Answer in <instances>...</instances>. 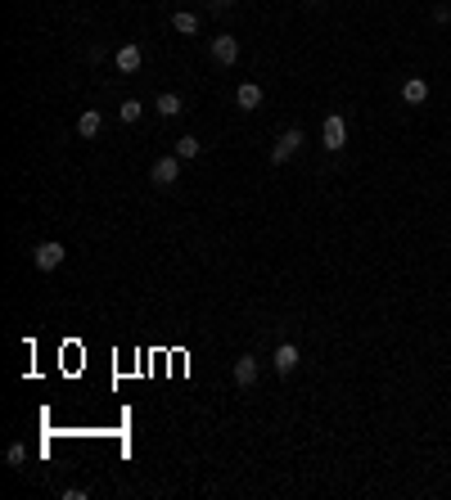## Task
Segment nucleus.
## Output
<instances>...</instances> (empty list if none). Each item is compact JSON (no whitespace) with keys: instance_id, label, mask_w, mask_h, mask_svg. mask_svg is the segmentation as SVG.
Here are the masks:
<instances>
[{"instance_id":"nucleus-7","label":"nucleus","mask_w":451,"mask_h":500,"mask_svg":"<svg viewBox=\"0 0 451 500\" xmlns=\"http://www.w3.org/2000/svg\"><path fill=\"white\" fill-rule=\"evenodd\" d=\"M298 347H293V343H280V347H275V357H271V365H275V370H280V374H293V370H298Z\"/></svg>"},{"instance_id":"nucleus-13","label":"nucleus","mask_w":451,"mask_h":500,"mask_svg":"<svg viewBox=\"0 0 451 500\" xmlns=\"http://www.w3.org/2000/svg\"><path fill=\"white\" fill-rule=\"evenodd\" d=\"M171 27H176L181 36H194V32H199V14H190V9H176V14H171Z\"/></svg>"},{"instance_id":"nucleus-11","label":"nucleus","mask_w":451,"mask_h":500,"mask_svg":"<svg viewBox=\"0 0 451 500\" xmlns=\"http://www.w3.org/2000/svg\"><path fill=\"white\" fill-rule=\"evenodd\" d=\"M402 100H406V104H425L429 100V81H425V77H411V81L402 86Z\"/></svg>"},{"instance_id":"nucleus-10","label":"nucleus","mask_w":451,"mask_h":500,"mask_svg":"<svg viewBox=\"0 0 451 500\" xmlns=\"http://www.w3.org/2000/svg\"><path fill=\"white\" fill-rule=\"evenodd\" d=\"M235 104H239L244 113H253L257 104H262V86H257V81H239V91H235Z\"/></svg>"},{"instance_id":"nucleus-18","label":"nucleus","mask_w":451,"mask_h":500,"mask_svg":"<svg viewBox=\"0 0 451 500\" xmlns=\"http://www.w3.org/2000/svg\"><path fill=\"white\" fill-rule=\"evenodd\" d=\"M230 5H235V0H208V9H213V14H226Z\"/></svg>"},{"instance_id":"nucleus-5","label":"nucleus","mask_w":451,"mask_h":500,"mask_svg":"<svg viewBox=\"0 0 451 500\" xmlns=\"http://www.w3.org/2000/svg\"><path fill=\"white\" fill-rule=\"evenodd\" d=\"M213 59L222 63V68H230V63L239 59V41L235 36H213Z\"/></svg>"},{"instance_id":"nucleus-16","label":"nucleus","mask_w":451,"mask_h":500,"mask_svg":"<svg viewBox=\"0 0 451 500\" xmlns=\"http://www.w3.org/2000/svg\"><path fill=\"white\" fill-rule=\"evenodd\" d=\"M5 460H9V469H23L27 464V446H23V442H14V446L5 451Z\"/></svg>"},{"instance_id":"nucleus-15","label":"nucleus","mask_w":451,"mask_h":500,"mask_svg":"<svg viewBox=\"0 0 451 500\" xmlns=\"http://www.w3.org/2000/svg\"><path fill=\"white\" fill-rule=\"evenodd\" d=\"M140 113H145V104H140V100H122L118 118H122V122H127V127H131V122H140Z\"/></svg>"},{"instance_id":"nucleus-3","label":"nucleus","mask_w":451,"mask_h":500,"mask_svg":"<svg viewBox=\"0 0 451 500\" xmlns=\"http://www.w3.org/2000/svg\"><path fill=\"white\" fill-rule=\"evenodd\" d=\"M36 266H41V271H59V266H63V257H68V253H63V244H59V239H45V244L41 248H36Z\"/></svg>"},{"instance_id":"nucleus-17","label":"nucleus","mask_w":451,"mask_h":500,"mask_svg":"<svg viewBox=\"0 0 451 500\" xmlns=\"http://www.w3.org/2000/svg\"><path fill=\"white\" fill-rule=\"evenodd\" d=\"M434 23H451V5H434Z\"/></svg>"},{"instance_id":"nucleus-9","label":"nucleus","mask_w":451,"mask_h":500,"mask_svg":"<svg viewBox=\"0 0 451 500\" xmlns=\"http://www.w3.org/2000/svg\"><path fill=\"white\" fill-rule=\"evenodd\" d=\"M113 63H118V72H140L145 54H140V45H122V50L113 54Z\"/></svg>"},{"instance_id":"nucleus-14","label":"nucleus","mask_w":451,"mask_h":500,"mask_svg":"<svg viewBox=\"0 0 451 500\" xmlns=\"http://www.w3.org/2000/svg\"><path fill=\"white\" fill-rule=\"evenodd\" d=\"M199 149H204V144H199L194 136H181V140H176V158H181V162H190V158H199Z\"/></svg>"},{"instance_id":"nucleus-1","label":"nucleus","mask_w":451,"mask_h":500,"mask_svg":"<svg viewBox=\"0 0 451 500\" xmlns=\"http://www.w3.org/2000/svg\"><path fill=\"white\" fill-rule=\"evenodd\" d=\"M303 144H307V131H303V127H289V131H284L280 140L271 144V162H289L293 153L303 149Z\"/></svg>"},{"instance_id":"nucleus-8","label":"nucleus","mask_w":451,"mask_h":500,"mask_svg":"<svg viewBox=\"0 0 451 500\" xmlns=\"http://www.w3.org/2000/svg\"><path fill=\"white\" fill-rule=\"evenodd\" d=\"M230 374H235L239 388H253V383H257V357H248V352H244V357L235 361V370H230Z\"/></svg>"},{"instance_id":"nucleus-2","label":"nucleus","mask_w":451,"mask_h":500,"mask_svg":"<svg viewBox=\"0 0 451 500\" xmlns=\"http://www.w3.org/2000/svg\"><path fill=\"white\" fill-rule=\"evenodd\" d=\"M149 180H153L158 189H171V185L181 180V158H176V153H167V158H158V162L149 167Z\"/></svg>"},{"instance_id":"nucleus-12","label":"nucleus","mask_w":451,"mask_h":500,"mask_svg":"<svg viewBox=\"0 0 451 500\" xmlns=\"http://www.w3.org/2000/svg\"><path fill=\"white\" fill-rule=\"evenodd\" d=\"M153 109H158L162 118L171 122V118H181V113H185V104H181V95H171V91H167V95H158V104H153Z\"/></svg>"},{"instance_id":"nucleus-4","label":"nucleus","mask_w":451,"mask_h":500,"mask_svg":"<svg viewBox=\"0 0 451 500\" xmlns=\"http://www.w3.org/2000/svg\"><path fill=\"white\" fill-rule=\"evenodd\" d=\"M321 140H325V149H343V144H348V122H343L339 113H330L325 127H321Z\"/></svg>"},{"instance_id":"nucleus-6","label":"nucleus","mask_w":451,"mask_h":500,"mask_svg":"<svg viewBox=\"0 0 451 500\" xmlns=\"http://www.w3.org/2000/svg\"><path fill=\"white\" fill-rule=\"evenodd\" d=\"M100 131H104V113L100 109H86L82 118H77V136H82V140H95Z\"/></svg>"}]
</instances>
